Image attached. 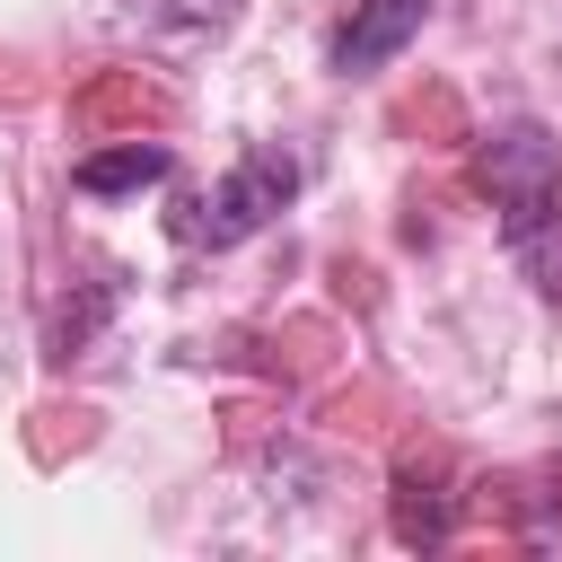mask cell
<instances>
[{"label": "cell", "instance_id": "6da1fadb", "mask_svg": "<svg viewBox=\"0 0 562 562\" xmlns=\"http://www.w3.org/2000/svg\"><path fill=\"white\" fill-rule=\"evenodd\" d=\"M474 176L501 202V237L536 272V290H562V149L536 123H509V132L483 140Z\"/></svg>", "mask_w": 562, "mask_h": 562}, {"label": "cell", "instance_id": "3957f363", "mask_svg": "<svg viewBox=\"0 0 562 562\" xmlns=\"http://www.w3.org/2000/svg\"><path fill=\"white\" fill-rule=\"evenodd\" d=\"M422 18H430V0H360V9L342 18V35H334V70L360 79V70L395 61V53L422 35Z\"/></svg>", "mask_w": 562, "mask_h": 562}, {"label": "cell", "instance_id": "5b68a950", "mask_svg": "<svg viewBox=\"0 0 562 562\" xmlns=\"http://www.w3.org/2000/svg\"><path fill=\"white\" fill-rule=\"evenodd\" d=\"M149 9H158V18H184V26H220L237 0H149Z\"/></svg>", "mask_w": 562, "mask_h": 562}, {"label": "cell", "instance_id": "7a4b0ae2", "mask_svg": "<svg viewBox=\"0 0 562 562\" xmlns=\"http://www.w3.org/2000/svg\"><path fill=\"white\" fill-rule=\"evenodd\" d=\"M290 193H299V158H290V149H246L202 202L176 211V237H184V246H237V237H255Z\"/></svg>", "mask_w": 562, "mask_h": 562}, {"label": "cell", "instance_id": "277c9868", "mask_svg": "<svg viewBox=\"0 0 562 562\" xmlns=\"http://www.w3.org/2000/svg\"><path fill=\"white\" fill-rule=\"evenodd\" d=\"M176 158L158 149V140H123V149H97V158H79V193H140V184H158Z\"/></svg>", "mask_w": 562, "mask_h": 562}]
</instances>
